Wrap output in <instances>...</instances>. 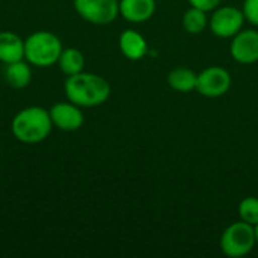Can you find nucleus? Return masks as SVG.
<instances>
[{
	"instance_id": "f257e3e1",
	"label": "nucleus",
	"mask_w": 258,
	"mask_h": 258,
	"mask_svg": "<svg viewBox=\"0 0 258 258\" xmlns=\"http://www.w3.org/2000/svg\"><path fill=\"white\" fill-rule=\"evenodd\" d=\"M68 101L80 107H97L104 104L110 97L109 82L94 73H77L68 76L63 85Z\"/></svg>"
},
{
	"instance_id": "f03ea898",
	"label": "nucleus",
	"mask_w": 258,
	"mask_h": 258,
	"mask_svg": "<svg viewBox=\"0 0 258 258\" xmlns=\"http://www.w3.org/2000/svg\"><path fill=\"white\" fill-rule=\"evenodd\" d=\"M53 128L50 112L39 106H30L20 110L11 122L14 138L23 144L32 145L45 141Z\"/></svg>"
},
{
	"instance_id": "7ed1b4c3",
	"label": "nucleus",
	"mask_w": 258,
	"mask_h": 258,
	"mask_svg": "<svg viewBox=\"0 0 258 258\" xmlns=\"http://www.w3.org/2000/svg\"><path fill=\"white\" fill-rule=\"evenodd\" d=\"M63 47L57 35L39 30L24 39V59L38 68H47L57 63Z\"/></svg>"
},
{
	"instance_id": "20e7f679",
	"label": "nucleus",
	"mask_w": 258,
	"mask_h": 258,
	"mask_svg": "<svg viewBox=\"0 0 258 258\" xmlns=\"http://www.w3.org/2000/svg\"><path fill=\"white\" fill-rule=\"evenodd\" d=\"M219 246L224 255L230 258L246 257L257 246L255 227L243 221L230 224L219 240Z\"/></svg>"
},
{
	"instance_id": "39448f33",
	"label": "nucleus",
	"mask_w": 258,
	"mask_h": 258,
	"mask_svg": "<svg viewBox=\"0 0 258 258\" xmlns=\"http://www.w3.org/2000/svg\"><path fill=\"white\" fill-rule=\"evenodd\" d=\"M245 21L246 18L242 9L219 5L216 9L212 11V15L209 18V27L215 36L221 39H231L243 29Z\"/></svg>"
},
{
	"instance_id": "423d86ee",
	"label": "nucleus",
	"mask_w": 258,
	"mask_h": 258,
	"mask_svg": "<svg viewBox=\"0 0 258 258\" xmlns=\"http://www.w3.org/2000/svg\"><path fill=\"white\" fill-rule=\"evenodd\" d=\"M74 9L85 21L104 26L119 15V0H74Z\"/></svg>"
},
{
	"instance_id": "0eeeda50",
	"label": "nucleus",
	"mask_w": 258,
	"mask_h": 258,
	"mask_svg": "<svg viewBox=\"0 0 258 258\" xmlns=\"http://www.w3.org/2000/svg\"><path fill=\"white\" fill-rule=\"evenodd\" d=\"M231 83L233 79L228 70L218 65H212L198 73L197 92L207 98H218L230 91Z\"/></svg>"
},
{
	"instance_id": "6e6552de",
	"label": "nucleus",
	"mask_w": 258,
	"mask_h": 258,
	"mask_svg": "<svg viewBox=\"0 0 258 258\" xmlns=\"http://www.w3.org/2000/svg\"><path fill=\"white\" fill-rule=\"evenodd\" d=\"M230 54L240 65H252L258 62V30L242 29L231 38Z\"/></svg>"
},
{
	"instance_id": "1a4fd4ad",
	"label": "nucleus",
	"mask_w": 258,
	"mask_h": 258,
	"mask_svg": "<svg viewBox=\"0 0 258 258\" xmlns=\"http://www.w3.org/2000/svg\"><path fill=\"white\" fill-rule=\"evenodd\" d=\"M48 112L53 125L63 132H76L85 122V116L80 110V106L71 101L56 103L51 106Z\"/></svg>"
},
{
	"instance_id": "9d476101",
	"label": "nucleus",
	"mask_w": 258,
	"mask_h": 258,
	"mask_svg": "<svg viewBox=\"0 0 258 258\" xmlns=\"http://www.w3.org/2000/svg\"><path fill=\"white\" fill-rule=\"evenodd\" d=\"M156 12V0H119V15L128 23H145Z\"/></svg>"
},
{
	"instance_id": "9b49d317",
	"label": "nucleus",
	"mask_w": 258,
	"mask_h": 258,
	"mask_svg": "<svg viewBox=\"0 0 258 258\" xmlns=\"http://www.w3.org/2000/svg\"><path fill=\"white\" fill-rule=\"evenodd\" d=\"M118 45H119L122 56L127 57L128 60H141L148 53L147 39L139 32L132 30V29L124 30L119 35Z\"/></svg>"
},
{
	"instance_id": "f8f14e48",
	"label": "nucleus",
	"mask_w": 258,
	"mask_h": 258,
	"mask_svg": "<svg viewBox=\"0 0 258 258\" xmlns=\"http://www.w3.org/2000/svg\"><path fill=\"white\" fill-rule=\"evenodd\" d=\"M24 59V41L14 32H0V62L12 63Z\"/></svg>"
},
{
	"instance_id": "ddd939ff",
	"label": "nucleus",
	"mask_w": 258,
	"mask_h": 258,
	"mask_svg": "<svg viewBox=\"0 0 258 258\" xmlns=\"http://www.w3.org/2000/svg\"><path fill=\"white\" fill-rule=\"evenodd\" d=\"M197 79L198 74L186 67H178L169 71L168 74V85L171 89L180 94H190L197 91Z\"/></svg>"
},
{
	"instance_id": "4468645a",
	"label": "nucleus",
	"mask_w": 258,
	"mask_h": 258,
	"mask_svg": "<svg viewBox=\"0 0 258 258\" xmlns=\"http://www.w3.org/2000/svg\"><path fill=\"white\" fill-rule=\"evenodd\" d=\"M5 79L8 82V85L14 89H24L26 86H29L30 80H32V70H30V63L26 60H17L12 63L6 65L5 70Z\"/></svg>"
},
{
	"instance_id": "2eb2a0df",
	"label": "nucleus",
	"mask_w": 258,
	"mask_h": 258,
	"mask_svg": "<svg viewBox=\"0 0 258 258\" xmlns=\"http://www.w3.org/2000/svg\"><path fill=\"white\" fill-rule=\"evenodd\" d=\"M209 12L195 6H190L181 18L183 29L190 35H200L209 27Z\"/></svg>"
},
{
	"instance_id": "dca6fc26",
	"label": "nucleus",
	"mask_w": 258,
	"mask_h": 258,
	"mask_svg": "<svg viewBox=\"0 0 258 258\" xmlns=\"http://www.w3.org/2000/svg\"><path fill=\"white\" fill-rule=\"evenodd\" d=\"M57 65L60 68V71L65 76H74L77 73H82L85 68V56L79 48H63Z\"/></svg>"
},
{
	"instance_id": "f3484780",
	"label": "nucleus",
	"mask_w": 258,
	"mask_h": 258,
	"mask_svg": "<svg viewBox=\"0 0 258 258\" xmlns=\"http://www.w3.org/2000/svg\"><path fill=\"white\" fill-rule=\"evenodd\" d=\"M239 218L240 221L249 224V225H257L258 224V198L257 197H246L239 203L237 207Z\"/></svg>"
},
{
	"instance_id": "a211bd4d",
	"label": "nucleus",
	"mask_w": 258,
	"mask_h": 258,
	"mask_svg": "<svg viewBox=\"0 0 258 258\" xmlns=\"http://www.w3.org/2000/svg\"><path fill=\"white\" fill-rule=\"evenodd\" d=\"M242 11L246 21L251 23L254 27H258V0H245Z\"/></svg>"
},
{
	"instance_id": "6ab92c4d",
	"label": "nucleus",
	"mask_w": 258,
	"mask_h": 258,
	"mask_svg": "<svg viewBox=\"0 0 258 258\" xmlns=\"http://www.w3.org/2000/svg\"><path fill=\"white\" fill-rule=\"evenodd\" d=\"M190 6H195V8H200V9H204L207 12H212L213 9H216L222 0H187Z\"/></svg>"
},
{
	"instance_id": "aec40b11",
	"label": "nucleus",
	"mask_w": 258,
	"mask_h": 258,
	"mask_svg": "<svg viewBox=\"0 0 258 258\" xmlns=\"http://www.w3.org/2000/svg\"><path fill=\"white\" fill-rule=\"evenodd\" d=\"M255 237H257V246H258V224L255 225Z\"/></svg>"
}]
</instances>
